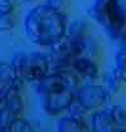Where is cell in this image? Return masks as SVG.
I'll use <instances>...</instances> for the list:
<instances>
[{
    "label": "cell",
    "mask_w": 126,
    "mask_h": 132,
    "mask_svg": "<svg viewBox=\"0 0 126 132\" xmlns=\"http://www.w3.org/2000/svg\"><path fill=\"white\" fill-rule=\"evenodd\" d=\"M119 44H120V47H121V48H126V37L121 42H120Z\"/></svg>",
    "instance_id": "44dd1931"
},
{
    "label": "cell",
    "mask_w": 126,
    "mask_h": 132,
    "mask_svg": "<svg viewBox=\"0 0 126 132\" xmlns=\"http://www.w3.org/2000/svg\"><path fill=\"white\" fill-rule=\"evenodd\" d=\"M102 88L105 89L106 94L111 98L116 96L119 92L121 91V87H122V79L117 76V73L114 71V68H111V71L107 72L105 76H104V79H102Z\"/></svg>",
    "instance_id": "7c38bea8"
},
{
    "label": "cell",
    "mask_w": 126,
    "mask_h": 132,
    "mask_svg": "<svg viewBox=\"0 0 126 132\" xmlns=\"http://www.w3.org/2000/svg\"><path fill=\"white\" fill-rule=\"evenodd\" d=\"M11 65L17 76L27 82H38L51 72V64L48 57L38 52H21L17 53L13 59Z\"/></svg>",
    "instance_id": "3957f363"
},
{
    "label": "cell",
    "mask_w": 126,
    "mask_h": 132,
    "mask_svg": "<svg viewBox=\"0 0 126 132\" xmlns=\"http://www.w3.org/2000/svg\"><path fill=\"white\" fill-rule=\"evenodd\" d=\"M9 132H30L33 131V127L30 126V123L21 118V117H17L14 121L9 125Z\"/></svg>",
    "instance_id": "2e32d148"
},
{
    "label": "cell",
    "mask_w": 126,
    "mask_h": 132,
    "mask_svg": "<svg viewBox=\"0 0 126 132\" xmlns=\"http://www.w3.org/2000/svg\"><path fill=\"white\" fill-rule=\"evenodd\" d=\"M91 130L94 132H111L120 131L112 120V116L108 110L96 112L91 118Z\"/></svg>",
    "instance_id": "30bf717a"
},
{
    "label": "cell",
    "mask_w": 126,
    "mask_h": 132,
    "mask_svg": "<svg viewBox=\"0 0 126 132\" xmlns=\"http://www.w3.org/2000/svg\"><path fill=\"white\" fill-rule=\"evenodd\" d=\"M23 82L24 81L17 76L11 63L0 62V100L11 91H20Z\"/></svg>",
    "instance_id": "ba28073f"
},
{
    "label": "cell",
    "mask_w": 126,
    "mask_h": 132,
    "mask_svg": "<svg viewBox=\"0 0 126 132\" xmlns=\"http://www.w3.org/2000/svg\"><path fill=\"white\" fill-rule=\"evenodd\" d=\"M108 111L112 116V120L116 123V126L119 127L120 131H125L126 130V108L124 106L115 104L111 106L108 108Z\"/></svg>",
    "instance_id": "5bb4252c"
},
{
    "label": "cell",
    "mask_w": 126,
    "mask_h": 132,
    "mask_svg": "<svg viewBox=\"0 0 126 132\" xmlns=\"http://www.w3.org/2000/svg\"><path fill=\"white\" fill-rule=\"evenodd\" d=\"M80 87L78 74L73 69L49 72L45 77L35 82V91L42 96L61 93L67 89L77 91Z\"/></svg>",
    "instance_id": "277c9868"
},
{
    "label": "cell",
    "mask_w": 126,
    "mask_h": 132,
    "mask_svg": "<svg viewBox=\"0 0 126 132\" xmlns=\"http://www.w3.org/2000/svg\"><path fill=\"white\" fill-rule=\"evenodd\" d=\"M47 4L49 6H52L53 9H56V10L66 13V10L69 6V0H48Z\"/></svg>",
    "instance_id": "d6986e66"
},
{
    "label": "cell",
    "mask_w": 126,
    "mask_h": 132,
    "mask_svg": "<svg viewBox=\"0 0 126 132\" xmlns=\"http://www.w3.org/2000/svg\"><path fill=\"white\" fill-rule=\"evenodd\" d=\"M15 8V0H0V14L13 13Z\"/></svg>",
    "instance_id": "ffe728a7"
},
{
    "label": "cell",
    "mask_w": 126,
    "mask_h": 132,
    "mask_svg": "<svg viewBox=\"0 0 126 132\" xmlns=\"http://www.w3.org/2000/svg\"><path fill=\"white\" fill-rule=\"evenodd\" d=\"M74 100H76V91L67 89V91H63L61 93L45 96L43 108L51 116H58V114L67 111Z\"/></svg>",
    "instance_id": "52a82bcc"
},
{
    "label": "cell",
    "mask_w": 126,
    "mask_h": 132,
    "mask_svg": "<svg viewBox=\"0 0 126 132\" xmlns=\"http://www.w3.org/2000/svg\"><path fill=\"white\" fill-rule=\"evenodd\" d=\"M112 68L122 79V82H126V48H121L117 52L115 57V64Z\"/></svg>",
    "instance_id": "9a60e30c"
},
{
    "label": "cell",
    "mask_w": 126,
    "mask_h": 132,
    "mask_svg": "<svg viewBox=\"0 0 126 132\" xmlns=\"http://www.w3.org/2000/svg\"><path fill=\"white\" fill-rule=\"evenodd\" d=\"M66 13L58 11L48 4L37 5L33 8L25 20L24 30L28 39L42 47H51L67 34Z\"/></svg>",
    "instance_id": "6da1fadb"
},
{
    "label": "cell",
    "mask_w": 126,
    "mask_h": 132,
    "mask_svg": "<svg viewBox=\"0 0 126 132\" xmlns=\"http://www.w3.org/2000/svg\"><path fill=\"white\" fill-rule=\"evenodd\" d=\"M90 126L86 123L83 117L68 116L63 117L57 123L58 132H87L90 131Z\"/></svg>",
    "instance_id": "8fae6325"
},
{
    "label": "cell",
    "mask_w": 126,
    "mask_h": 132,
    "mask_svg": "<svg viewBox=\"0 0 126 132\" xmlns=\"http://www.w3.org/2000/svg\"><path fill=\"white\" fill-rule=\"evenodd\" d=\"M90 15L116 42L126 37V0H93Z\"/></svg>",
    "instance_id": "7a4b0ae2"
},
{
    "label": "cell",
    "mask_w": 126,
    "mask_h": 132,
    "mask_svg": "<svg viewBox=\"0 0 126 132\" xmlns=\"http://www.w3.org/2000/svg\"><path fill=\"white\" fill-rule=\"evenodd\" d=\"M15 25V16L13 13L0 14V31H9Z\"/></svg>",
    "instance_id": "e0dca14e"
},
{
    "label": "cell",
    "mask_w": 126,
    "mask_h": 132,
    "mask_svg": "<svg viewBox=\"0 0 126 132\" xmlns=\"http://www.w3.org/2000/svg\"><path fill=\"white\" fill-rule=\"evenodd\" d=\"M72 69L80 77L88 81H93L98 77V65L90 57H76L72 62Z\"/></svg>",
    "instance_id": "9c48e42d"
},
{
    "label": "cell",
    "mask_w": 126,
    "mask_h": 132,
    "mask_svg": "<svg viewBox=\"0 0 126 132\" xmlns=\"http://www.w3.org/2000/svg\"><path fill=\"white\" fill-rule=\"evenodd\" d=\"M88 24L83 20H76L67 28V37L72 39H82L88 35Z\"/></svg>",
    "instance_id": "4fadbf2b"
},
{
    "label": "cell",
    "mask_w": 126,
    "mask_h": 132,
    "mask_svg": "<svg viewBox=\"0 0 126 132\" xmlns=\"http://www.w3.org/2000/svg\"><path fill=\"white\" fill-rule=\"evenodd\" d=\"M67 112L69 113V116H76V117H83L87 112H90V110H87L83 104H81L77 100H74L72 102V104L69 106V108L67 110Z\"/></svg>",
    "instance_id": "ac0fdd59"
},
{
    "label": "cell",
    "mask_w": 126,
    "mask_h": 132,
    "mask_svg": "<svg viewBox=\"0 0 126 132\" xmlns=\"http://www.w3.org/2000/svg\"><path fill=\"white\" fill-rule=\"evenodd\" d=\"M24 110V101L20 96V91L9 92L0 107V131H8L9 125L17 117H20Z\"/></svg>",
    "instance_id": "5b68a950"
},
{
    "label": "cell",
    "mask_w": 126,
    "mask_h": 132,
    "mask_svg": "<svg viewBox=\"0 0 126 132\" xmlns=\"http://www.w3.org/2000/svg\"><path fill=\"white\" fill-rule=\"evenodd\" d=\"M23 1H34V0H23Z\"/></svg>",
    "instance_id": "7402d4cb"
},
{
    "label": "cell",
    "mask_w": 126,
    "mask_h": 132,
    "mask_svg": "<svg viewBox=\"0 0 126 132\" xmlns=\"http://www.w3.org/2000/svg\"><path fill=\"white\" fill-rule=\"evenodd\" d=\"M108 98L102 86L98 84H84L76 91V100L90 111L104 106Z\"/></svg>",
    "instance_id": "8992f818"
}]
</instances>
